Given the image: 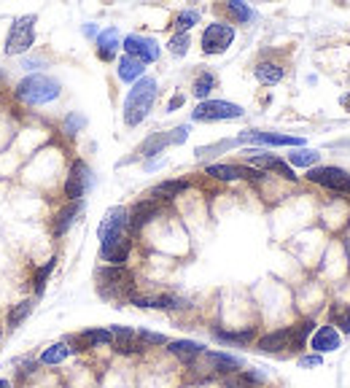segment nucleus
<instances>
[{
  "mask_svg": "<svg viewBox=\"0 0 350 388\" xmlns=\"http://www.w3.org/2000/svg\"><path fill=\"white\" fill-rule=\"evenodd\" d=\"M130 210L127 208H111L106 219L100 222V259L108 262L111 267H124L127 256H130Z\"/></svg>",
  "mask_w": 350,
  "mask_h": 388,
  "instance_id": "f257e3e1",
  "label": "nucleus"
},
{
  "mask_svg": "<svg viewBox=\"0 0 350 388\" xmlns=\"http://www.w3.org/2000/svg\"><path fill=\"white\" fill-rule=\"evenodd\" d=\"M156 100V81L151 75H143L140 81H135V87L130 90L127 100H124V121L130 127H137L140 121L149 116V111L154 108Z\"/></svg>",
  "mask_w": 350,
  "mask_h": 388,
  "instance_id": "f03ea898",
  "label": "nucleus"
},
{
  "mask_svg": "<svg viewBox=\"0 0 350 388\" xmlns=\"http://www.w3.org/2000/svg\"><path fill=\"white\" fill-rule=\"evenodd\" d=\"M16 97L27 105H46L60 97V81L49 75L32 73L16 84Z\"/></svg>",
  "mask_w": 350,
  "mask_h": 388,
  "instance_id": "7ed1b4c3",
  "label": "nucleus"
},
{
  "mask_svg": "<svg viewBox=\"0 0 350 388\" xmlns=\"http://www.w3.org/2000/svg\"><path fill=\"white\" fill-rule=\"evenodd\" d=\"M94 278H97V289H100V294L108 299H130L135 291V278H132V272L127 267H100L94 272Z\"/></svg>",
  "mask_w": 350,
  "mask_h": 388,
  "instance_id": "20e7f679",
  "label": "nucleus"
},
{
  "mask_svg": "<svg viewBox=\"0 0 350 388\" xmlns=\"http://www.w3.org/2000/svg\"><path fill=\"white\" fill-rule=\"evenodd\" d=\"M35 44V16H19L14 19L11 30L6 35V54H25Z\"/></svg>",
  "mask_w": 350,
  "mask_h": 388,
  "instance_id": "39448f33",
  "label": "nucleus"
},
{
  "mask_svg": "<svg viewBox=\"0 0 350 388\" xmlns=\"http://www.w3.org/2000/svg\"><path fill=\"white\" fill-rule=\"evenodd\" d=\"M245 111L240 105L227 103V100H202L192 111L194 121H224V119H240Z\"/></svg>",
  "mask_w": 350,
  "mask_h": 388,
  "instance_id": "423d86ee",
  "label": "nucleus"
},
{
  "mask_svg": "<svg viewBox=\"0 0 350 388\" xmlns=\"http://www.w3.org/2000/svg\"><path fill=\"white\" fill-rule=\"evenodd\" d=\"M92 183H94V176H92L89 164L76 159L70 164V173H68V181H65V197L70 202H78V200H84L89 194Z\"/></svg>",
  "mask_w": 350,
  "mask_h": 388,
  "instance_id": "0eeeda50",
  "label": "nucleus"
},
{
  "mask_svg": "<svg viewBox=\"0 0 350 388\" xmlns=\"http://www.w3.org/2000/svg\"><path fill=\"white\" fill-rule=\"evenodd\" d=\"M235 41V28L224 22H213L202 32V51L205 54H224Z\"/></svg>",
  "mask_w": 350,
  "mask_h": 388,
  "instance_id": "6e6552de",
  "label": "nucleus"
},
{
  "mask_svg": "<svg viewBox=\"0 0 350 388\" xmlns=\"http://www.w3.org/2000/svg\"><path fill=\"white\" fill-rule=\"evenodd\" d=\"M307 178L318 186H326L332 192H342V194H350V173L339 170V167H313L307 173Z\"/></svg>",
  "mask_w": 350,
  "mask_h": 388,
  "instance_id": "1a4fd4ad",
  "label": "nucleus"
},
{
  "mask_svg": "<svg viewBox=\"0 0 350 388\" xmlns=\"http://www.w3.org/2000/svg\"><path fill=\"white\" fill-rule=\"evenodd\" d=\"M197 361H199V367L205 364V372L208 375H235V372H240V367H243V361L237 356L218 353V351H205ZM197 361H194V364H197Z\"/></svg>",
  "mask_w": 350,
  "mask_h": 388,
  "instance_id": "9d476101",
  "label": "nucleus"
},
{
  "mask_svg": "<svg viewBox=\"0 0 350 388\" xmlns=\"http://www.w3.org/2000/svg\"><path fill=\"white\" fill-rule=\"evenodd\" d=\"M124 51L130 54V57H135V60H140L143 65L146 62H156L159 60V44L154 41V38H146V35H127L124 38Z\"/></svg>",
  "mask_w": 350,
  "mask_h": 388,
  "instance_id": "9b49d317",
  "label": "nucleus"
},
{
  "mask_svg": "<svg viewBox=\"0 0 350 388\" xmlns=\"http://www.w3.org/2000/svg\"><path fill=\"white\" fill-rule=\"evenodd\" d=\"M186 135H189V127H186V124H183V127H175L173 133H156V135H151L143 146H140V154H143V157L162 154V151L168 149V146H173V143H183V140H186Z\"/></svg>",
  "mask_w": 350,
  "mask_h": 388,
  "instance_id": "f8f14e48",
  "label": "nucleus"
},
{
  "mask_svg": "<svg viewBox=\"0 0 350 388\" xmlns=\"http://www.w3.org/2000/svg\"><path fill=\"white\" fill-rule=\"evenodd\" d=\"M256 348H259L261 353H283L286 348L294 351V327H283L277 329V332L264 334V337H259Z\"/></svg>",
  "mask_w": 350,
  "mask_h": 388,
  "instance_id": "ddd939ff",
  "label": "nucleus"
},
{
  "mask_svg": "<svg viewBox=\"0 0 350 388\" xmlns=\"http://www.w3.org/2000/svg\"><path fill=\"white\" fill-rule=\"evenodd\" d=\"M245 154H248V162H251V167H259V170H275V173H280L283 178L296 181V173H294V170H291L283 159L273 157V154H264V151H245Z\"/></svg>",
  "mask_w": 350,
  "mask_h": 388,
  "instance_id": "4468645a",
  "label": "nucleus"
},
{
  "mask_svg": "<svg viewBox=\"0 0 350 388\" xmlns=\"http://www.w3.org/2000/svg\"><path fill=\"white\" fill-rule=\"evenodd\" d=\"M240 143H261V146H296L302 149L305 140L294 135H277V133H243L237 138Z\"/></svg>",
  "mask_w": 350,
  "mask_h": 388,
  "instance_id": "2eb2a0df",
  "label": "nucleus"
},
{
  "mask_svg": "<svg viewBox=\"0 0 350 388\" xmlns=\"http://www.w3.org/2000/svg\"><path fill=\"white\" fill-rule=\"evenodd\" d=\"M208 176H213L218 181H237V178H248V181H259L261 173L254 167H243V164H211L208 167Z\"/></svg>",
  "mask_w": 350,
  "mask_h": 388,
  "instance_id": "dca6fc26",
  "label": "nucleus"
},
{
  "mask_svg": "<svg viewBox=\"0 0 350 388\" xmlns=\"http://www.w3.org/2000/svg\"><path fill=\"white\" fill-rule=\"evenodd\" d=\"M310 345H313V351L315 353H329V351H337L339 345H342V337H339V332H337L332 324H326V327H320L315 334H313V340H310Z\"/></svg>",
  "mask_w": 350,
  "mask_h": 388,
  "instance_id": "f3484780",
  "label": "nucleus"
},
{
  "mask_svg": "<svg viewBox=\"0 0 350 388\" xmlns=\"http://www.w3.org/2000/svg\"><path fill=\"white\" fill-rule=\"evenodd\" d=\"M111 334H113V345L119 353H137L143 351V345L137 340V332L130 327H111Z\"/></svg>",
  "mask_w": 350,
  "mask_h": 388,
  "instance_id": "a211bd4d",
  "label": "nucleus"
},
{
  "mask_svg": "<svg viewBox=\"0 0 350 388\" xmlns=\"http://www.w3.org/2000/svg\"><path fill=\"white\" fill-rule=\"evenodd\" d=\"M156 213H159V202H156V200H143V202H137L135 208L130 210V229H132V232L143 229Z\"/></svg>",
  "mask_w": 350,
  "mask_h": 388,
  "instance_id": "6ab92c4d",
  "label": "nucleus"
},
{
  "mask_svg": "<svg viewBox=\"0 0 350 388\" xmlns=\"http://www.w3.org/2000/svg\"><path fill=\"white\" fill-rule=\"evenodd\" d=\"M168 351L175 358H181L183 364H189V367L205 353V348L199 343H194V340H175V343H168Z\"/></svg>",
  "mask_w": 350,
  "mask_h": 388,
  "instance_id": "aec40b11",
  "label": "nucleus"
},
{
  "mask_svg": "<svg viewBox=\"0 0 350 388\" xmlns=\"http://www.w3.org/2000/svg\"><path fill=\"white\" fill-rule=\"evenodd\" d=\"M119 49H122V41H119V30L116 28H108V30H103L97 35V54H100V60H113Z\"/></svg>",
  "mask_w": 350,
  "mask_h": 388,
  "instance_id": "412c9836",
  "label": "nucleus"
},
{
  "mask_svg": "<svg viewBox=\"0 0 350 388\" xmlns=\"http://www.w3.org/2000/svg\"><path fill=\"white\" fill-rule=\"evenodd\" d=\"M78 213H81V202H70V205H65V208L57 213L54 224H51L54 235H65V232H68V229L73 226V222H76Z\"/></svg>",
  "mask_w": 350,
  "mask_h": 388,
  "instance_id": "4be33fe9",
  "label": "nucleus"
},
{
  "mask_svg": "<svg viewBox=\"0 0 350 388\" xmlns=\"http://www.w3.org/2000/svg\"><path fill=\"white\" fill-rule=\"evenodd\" d=\"M254 73H256V78H259V84H264V87H275V84H280V78H283V68L275 65V62H259V65L254 68Z\"/></svg>",
  "mask_w": 350,
  "mask_h": 388,
  "instance_id": "5701e85b",
  "label": "nucleus"
},
{
  "mask_svg": "<svg viewBox=\"0 0 350 388\" xmlns=\"http://www.w3.org/2000/svg\"><path fill=\"white\" fill-rule=\"evenodd\" d=\"M143 71H146V65L140 60H135V57H130V54H124L122 60H119V78L122 81H140Z\"/></svg>",
  "mask_w": 350,
  "mask_h": 388,
  "instance_id": "b1692460",
  "label": "nucleus"
},
{
  "mask_svg": "<svg viewBox=\"0 0 350 388\" xmlns=\"http://www.w3.org/2000/svg\"><path fill=\"white\" fill-rule=\"evenodd\" d=\"M186 181H165V183H159V186H154L151 189V200H175L181 192H186Z\"/></svg>",
  "mask_w": 350,
  "mask_h": 388,
  "instance_id": "393cba45",
  "label": "nucleus"
},
{
  "mask_svg": "<svg viewBox=\"0 0 350 388\" xmlns=\"http://www.w3.org/2000/svg\"><path fill=\"white\" fill-rule=\"evenodd\" d=\"M215 340H221V343H232V345H245L254 340V334H256V329L248 327L243 332H227V329H215L213 332Z\"/></svg>",
  "mask_w": 350,
  "mask_h": 388,
  "instance_id": "a878e982",
  "label": "nucleus"
},
{
  "mask_svg": "<svg viewBox=\"0 0 350 388\" xmlns=\"http://www.w3.org/2000/svg\"><path fill=\"white\" fill-rule=\"evenodd\" d=\"M70 353H73V348L68 343H54L41 353V364H62Z\"/></svg>",
  "mask_w": 350,
  "mask_h": 388,
  "instance_id": "bb28decb",
  "label": "nucleus"
},
{
  "mask_svg": "<svg viewBox=\"0 0 350 388\" xmlns=\"http://www.w3.org/2000/svg\"><path fill=\"white\" fill-rule=\"evenodd\" d=\"M78 340H81L84 348H94V345H113V334H111V329H89V332H84Z\"/></svg>",
  "mask_w": 350,
  "mask_h": 388,
  "instance_id": "cd10ccee",
  "label": "nucleus"
},
{
  "mask_svg": "<svg viewBox=\"0 0 350 388\" xmlns=\"http://www.w3.org/2000/svg\"><path fill=\"white\" fill-rule=\"evenodd\" d=\"M289 159H291V164H296V167H310V170H313V164H318L320 154L313 149H296Z\"/></svg>",
  "mask_w": 350,
  "mask_h": 388,
  "instance_id": "c85d7f7f",
  "label": "nucleus"
},
{
  "mask_svg": "<svg viewBox=\"0 0 350 388\" xmlns=\"http://www.w3.org/2000/svg\"><path fill=\"white\" fill-rule=\"evenodd\" d=\"M215 90V75L211 73V71H202V73L197 75V81H194V95H197L199 100H202V97H208V95H211V92Z\"/></svg>",
  "mask_w": 350,
  "mask_h": 388,
  "instance_id": "c756f323",
  "label": "nucleus"
},
{
  "mask_svg": "<svg viewBox=\"0 0 350 388\" xmlns=\"http://www.w3.org/2000/svg\"><path fill=\"white\" fill-rule=\"evenodd\" d=\"M32 313V299H25V302H19L14 310L8 313V318H6V324H8V329H16L27 315Z\"/></svg>",
  "mask_w": 350,
  "mask_h": 388,
  "instance_id": "7c9ffc66",
  "label": "nucleus"
},
{
  "mask_svg": "<svg viewBox=\"0 0 350 388\" xmlns=\"http://www.w3.org/2000/svg\"><path fill=\"white\" fill-rule=\"evenodd\" d=\"M313 321H302V324H294V351H302L307 343V337H310V332H313Z\"/></svg>",
  "mask_w": 350,
  "mask_h": 388,
  "instance_id": "2f4dec72",
  "label": "nucleus"
},
{
  "mask_svg": "<svg viewBox=\"0 0 350 388\" xmlns=\"http://www.w3.org/2000/svg\"><path fill=\"white\" fill-rule=\"evenodd\" d=\"M199 22V11L194 8H189V11H181V14L175 16V30L178 32H189L194 25Z\"/></svg>",
  "mask_w": 350,
  "mask_h": 388,
  "instance_id": "473e14b6",
  "label": "nucleus"
},
{
  "mask_svg": "<svg viewBox=\"0 0 350 388\" xmlns=\"http://www.w3.org/2000/svg\"><path fill=\"white\" fill-rule=\"evenodd\" d=\"M189 44H192V38H189V32H178V35H173L170 38L168 49L175 54V57H183L186 51H189Z\"/></svg>",
  "mask_w": 350,
  "mask_h": 388,
  "instance_id": "72a5a7b5",
  "label": "nucleus"
},
{
  "mask_svg": "<svg viewBox=\"0 0 350 388\" xmlns=\"http://www.w3.org/2000/svg\"><path fill=\"white\" fill-rule=\"evenodd\" d=\"M227 11L235 16L237 22H251V19H254V11H251V8L245 6V3H237V0L227 3Z\"/></svg>",
  "mask_w": 350,
  "mask_h": 388,
  "instance_id": "f704fd0d",
  "label": "nucleus"
},
{
  "mask_svg": "<svg viewBox=\"0 0 350 388\" xmlns=\"http://www.w3.org/2000/svg\"><path fill=\"white\" fill-rule=\"evenodd\" d=\"M137 340H140L143 348H151V345H168V337H165V334L146 332V329H140V332H137Z\"/></svg>",
  "mask_w": 350,
  "mask_h": 388,
  "instance_id": "c9c22d12",
  "label": "nucleus"
},
{
  "mask_svg": "<svg viewBox=\"0 0 350 388\" xmlns=\"http://www.w3.org/2000/svg\"><path fill=\"white\" fill-rule=\"evenodd\" d=\"M54 265H57V259L51 256V259L46 262L44 267H41L38 272H35V291H38V294L44 291V286H46V281H49V275H51V269H54Z\"/></svg>",
  "mask_w": 350,
  "mask_h": 388,
  "instance_id": "e433bc0d",
  "label": "nucleus"
},
{
  "mask_svg": "<svg viewBox=\"0 0 350 388\" xmlns=\"http://www.w3.org/2000/svg\"><path fill=\"white\" fill-rule=\"evenodd\" d=\"M235 143H240V140H221V143H215V146H205V149H197V157L202 159V157H211L215 151H227V149H232Z\"/></svg>",
  "mask_w": 350,
  "mask_h": 388,
  "instance_id": "4c0bfd02",
  "label": "nucleus"
},
{
  "mask_svg": "<svg viewBox=\"0 0 350 388\" xmlns=\"http://www.w3.org/2000/svg\"><path fill=\"white\" fill-rule=\"evenodd\" d=\"M84 116H68V119H65V133L68 135H73L76 133V130H81V127H84Z\"/></svg>",
  "mask_w": 350,
  "mask_h": 388,
  "instance_id": "58836bf2",
  "label": "nucleus"
},
{
  "mask_svg": "<svg viewBox=\"0 0 350 388\" xmlns=\"http://www.w3.org/2000/svg\"><path fill=\"white\" fill-rule=\"evenodd\" d=\"M320 361L323 358L315 353V356H305V358H299V367H320Z\"/></svg>",
  "mask_w": 350,
  "mask_h": 388,
  "instance_id": "ea45409f",
  "label": "nucleus"
},
{
  "mask_svg": "<svg viewBox=\"0 0 350 388\" xmlns=\"http://www.w3.org/2000/svg\"><path fill=\"white\" fill-rule=\"evenodd\" d=\"M339 327H342V332H350V308L339 315Z\"/></svg>",
  "mask_w": 350,
  "mask_h": 388,
  "instance_id": "a19ab883",
  "label": "nucleus"
},
{
  "mask_svg": "<svg viewBox=\"0 0 350 388\" xmlns=\"http://www.w3.org/2000/svg\"><path fill=\"white\" fill-rule=\"evenodd\" d=\"M178 105H183V97H181V95H175V97H173V100H170L168 111H175V108H178Z\"/></svg>",
  "mask_w": 350,
  "mask_h": 388,
  "instance_id": "79ce46f5",
  "label": "nucleus"
},
{
  "mask_svg": "<svg viewBox=\"0 0 350 388\" xmlns=\"http://www.w3.org/2000/svg\"><path fill=\"white\" fill-rule=\"evenodd\" d=\"M0 388H11V383H8L6 377H0Z\"/></svg>",
  "mask_w": 350,
  "mask_h": 388,
  "instance_id": "37998d69",
  "label": "nucleus"
}]
</instances>
